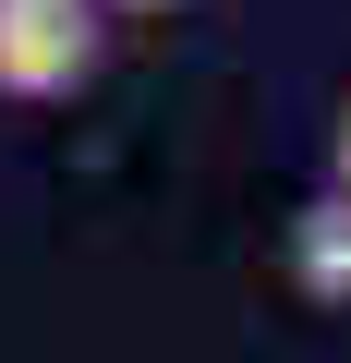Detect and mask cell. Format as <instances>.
<instances>
[{
	"label": "cell",
	"mask_w": 351,
	"mask_h": 363,
	"mask_svg": "<svg viewBox=\"0 0 351 363\" xmlns=\"http://www.w3.org/2000/svg\"><path fill=\"white\" fill-rule=\"evenodd\" d=\"M97 61H109V0H0V97L13 109L97 85Z\"/></svg>",
	"instance_id": "6da1fadb"
},
{
	"label": "cell",
	"mask_w": 351,
	"mask_h": 363,
	"mask_svg": "<svg viewBox=\"0 0 351 363\" xmlns=\"http://www.w3.org/2000/svg\"><path fill=\"white\" fill-rule=\"evenodd\" d=\"M291 291L303 303H351V194L315 182L303 218H291Z\"/></svg>",
	"instance_id": "7a4b0ae2"
},
{
	"label": "cell",
	"mask_w": 351,
	"mask_h": 363,
	"mask_svg": "<svg viewBox=\"0 0 351 363\" xmlns=\"http://www.w3.org/2000/svg\"><path fill=\"white\" fill-rule=\"evenodd\" d=\"M327 182L351 194V97H339V121H327Z\"/></svg>",
	"instance_id": "3957f363"
},
{
	"label": "cell",
	"mask_w": 351,
	"mask_h": 363,
	"mask_svg": "<svg viewBox=\"0 0 351 363\" xmlns=\"http://www.w3.org/2000/svg\"><path fill=\"white\" fill-rule=\"evenodd\" d=\"M109 13H182V0H109Z\"/></svg>",
	"instance_id": "277c9868"
}]
</instances>
